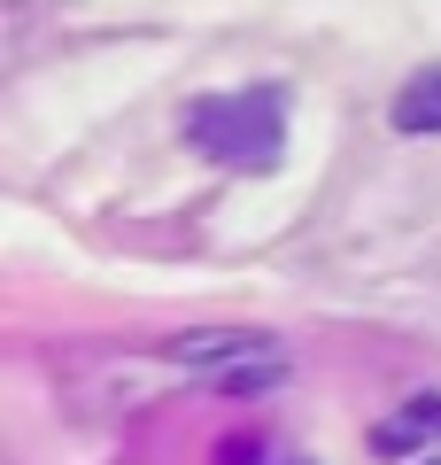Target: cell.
Returning a JSON list of instances; mask_svg holds the SVG:
<instances>
[{
  "label": "cell",
  "mask_w": 441,
  "mask_h": 465,
  "mask_svg": "<svg viewBox=\"0 0 441 465\" xmlns=\"http://www.w3.org/2000/svg\"><path fill=\"white\" fill-rule=\"evenodd\" d=\"M186 148L217 171H279V155H287V94L279 85H240V94L186 101Z\"/></svg>",
  "instance_id": "cell-1"
},
{
  "label": "cell",
  "mask_w": 441,
  "mask_h": 465,
  "mask_svg": "<svg viewBox=\"0 0 441 465\" xmlns=\"http://www.w3.org/2000/svg\"><path fill=\"white\" fill-rule=\"evenodd\" d=\"M163 365L186 372V381H210V388H279L287 381V349L263 341V333H179L163 349Z\"/></svg>",
  "instance_id": "cell-2"
},
{
  "label": "cell",
  "mask_w": 441,
  "mask_h": 465,
  "mask_svg": "<svg viewBox=\"0 0 441 465\" xmlns=\"http://www.w3.org/2000/svg\"><path fill=\"white\" fill-rule=\"evenodd\" d=\"M418 442H441V396L403 403V411H395V419H379V434H372V450H379V458H403V450H418Z\"/></svg>",
  "instance_id": "cell-3"
},
{
  "label": "cell",
  "mask_w": 441,
  "mask_h": 465,
  "mask_svg": "<svg viewBox=\"0 0 441 465\" xmlns=\"http://www.w3.org/2000/svg\"><path fill=\"white\" fill-rule=\"evenodd\" d=\"M395 133H410V140H426V133H441V63H426L418 78L395 94Z\"/></svg>",
  "instance_id": "cell-4"
}]
</instances>
